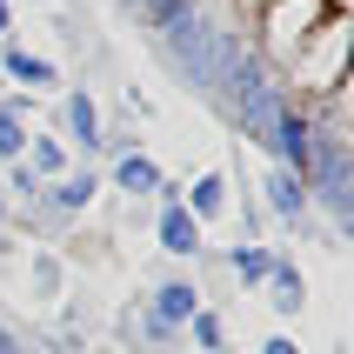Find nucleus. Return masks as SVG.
<instances>
[{
	"label": "nucleus",
	"mask_w": 354,
	"mask_h": 354,
	"mask_svg": "<svg viewBox=\"0 0 354 354\" xmlns=\"http://www.w3.org/2000/svg\"><path fill=\"white\" fill-rule=\"evenodd\" d=\"M348 74H354V20H348V7H335V14L321 20L315 34L295 47V60L281 67V87L295 100H328V94H341L348 87Z\"/></svg>",
	"instance_id": "f257e3e1"
},
{
	"label": "nucleus",
	"mask_w": 354,
	"mask_h": 354,
	"mask_svg": "<svg viewBox=\"0 0 354 354\" xmlns=\"http://www.w3.org/2000/svg\"><path fill=\"white\" fill-rule=\"evenodd\" d=\"M154 40H160V54H167V67H174L187 87H201V94H214L221 67H227V60H234V47H241V40H234V34H221V27L201 14V7H187L180 20H167Z\"/></svg>",
	"instance_id": "f03ea898"
},
{
	"label": "nucleus",
	"mask_w": 354,
	"mask_h": 354,
	"mask_svg": "<svg viewBox=\"0 0 354 354\" xmlns=\"http://www.w3.org/2000/svg\"><path fill=\"white\" fill-rule=\"evenodd\" d=\"M328 14H335L328 0H261V27H254L261 34V60H268V67H288L295 47L315 34Z\"/></svg>",
	"instance_id": "7ed1b4c3"
},
{
	"label": "nucleus",
	"mask_w": 354,
	"mask_h": 354,
	"mask_svg": "<svg viewBox=\"0 0 354 354\" xmlns=\"http://www.w3.org/2000/svg\"><path fill=\"white\" fill-rule=\"evenodd\" d=\"M154 241H160V254H167V261H207V227L180 207V187H174V180L154 194Z\"/></svg>",
	"instance_id": "20e7f679"
},
{
	"label": "nucleus",
	"mask_w": 354,
	"mask_h": 354,
	"mask_svg": "<svg viewBox=\"0 0 354 354\" xmlns=\"http://www.w3.org/2000/svg\"><path fill=\"white\" fill-rule=\"evenodd\" d=\"M54 134L74 147L80 167H94V160L107 154V120H100V100L87 94V87H67V94H60V127Z\"/></svg>",
	"instance_id": "39448f33"
},
{
	"label": "nucleus",
	"mask_w": 354,
	"mask_h": 354,
	"mask_svg": "<svg viewBox=\"0 0 354 354\" xmlns=\"http://www.w3.org/2000/svg\"><path fill=\"white\" fill-rule=\"evenodd\" d=\"M94 201H100V167H67L60 180H47V187H40L34 207H47V221H54V227H67V221L94 214Z\"/></svg>",
	"instance_id": "423d86ee"
},
{
	"label": "nucleus",
	"mask_w": 354,
	"mask_h": 354,
	"mask_svg": "<svg viewBox=\"0 0 354 354\" xmlns=\"http://www.w3.org/2000/svg\"><path fill=\"white\" fill-rule=\"evenodd\" d=\"M107 180H114L127 201H154L160 187H167V174H160V160L140 147V140H127V147H107Z\"/></svg>",
	"instance_id": "0eeeda50"
},
{
	"label": "nucleus",
	"mask_w": 354,
	"mask_h": 354,
	"mask_svg": "<svg viewBox=\"0 0 354 354\" xmlns=\"http://www.w3.org/2000/svg\"><path fill=\"white\" fill-rule=\"evenodd\" d=\"M0 74H7V87H27V94H40V100L60 94V67H54L47 54H34L20 34L0 40Z\"/></svg>",
	"instance_id": "6e6552de"
},
{
	"label": "nucleus",
	"mask_w": 354,
	"mask_h": 354,
	"mask_svg": "<svg viewBox=\"0 0 354 354\" xmlns=\"http://www.w3.org/2000/svg\"><path fill=\"white\" fill-rule=\"evenodd\" d=\"M261 214L288 221V227L301 234V227L315 221V207H308V180L288 174V167H268V174H261Z\"/></svg>",
	"instance_id": "1a4fd4ad"
},
{
	"label": "nucleus",
	"mask_w": 354,
	"mask_h": 354,
	"mask_svg": "<svg viewBox=\"0 0 354 354\" xmlns=\"http://www.w3.org/2000/svg\"><path fill=\"white\" fill-rule=\"evenodd\" d=\"M180 207L207 227V221H221L227 207H234V180L221 174V167H201V174H187L180 180Z\"/></svg>",
	"instance_id": "9d476101"
},
{
	"label": "nucleus",
	"mask_w": 354,
	"mask_h": 354,
	"mask_svg": "<svg viewBox=\"0 0 354 354\" xmlns=\"http://www.w3.org/2000/svg\"><path fill=\"white\" fill-rule=\"evenodd\" d=\"M140 308H147L160 328H174V335H180V328H187V315L201 308V288H194L187 274H167V281H154V288H147V301H140Z\"/></svg>",
	"instance_id": "9b49d317"
},
{
	"label": "nucleus",
	"mask_w": 354,
	"mask_h": 354,
	"mask_svg": "<svg viewBox=\"0 0 354 354\" xmlns=\"http://www.w3.org/2000/svg\"><path fill=\"white\" fill-rule=\"evenodd\" d=\"M20 160L34 167V180H40V187H47V180H60L67 167H80V160H74V147H67L54 127H34V134H27V154H20Z\"/></svg>",
	"instance_id": "f8f14e48"
},
{
	"label": "nucleus",
	"mask_w": 354,
	"mask_h": 354,
	"mask_svg": "<svg viewBox=\"0 0 354 354\" xmlns=\"http://www.w3.org/2000/svg\"><path fill=\"white\" fill-rule=\"evenodd\" d=\"M27 295H34L40 308H54V301L67 295V261H60L54 248H34V254H27Z\"/></svg>",
	"instance_id": "ddd939ff"
},
{
	"label": "nucleus",
	"mask_w": 354,
	"mask_h": 354,
	"mask_svg": "<svg viewBox=\"0 0 354 354\" xmlns=\"http://www.w3.org/2000/svg\"><path fill=\"white\" fill-rule=\"evenodd\" d=\"M268 295H274V315H281V321L308 315V274H301V261H288V254L274 261V274H268Z\"/></svg>",
	"instance_id": "4468645a"
},
{
	"label": "nucleus",
	"mask_w": 354,
	"mask_h": 354,
	"mask_svg": "<svg viewBox=\"0 0 354 354\" xmlns=\"http://www.w3.org/2000/svg\"><path fill=\"white\" fill-rule=\"evenodd\" d=\"M274 248H268V241H234V248H227V274L241 281V288H268V274H274Z\"/></svg>",
	"instance_id": "2eb2a0df"
},
{
	"label": "nucleus",
	"mask_w": 354,
	"mask_h": 354,
	"mask_svg": "<svg viewBox=\"0 0 354 354\" xmlns=\"http://www.w3.org/2000/svg\"><path fill=\"white\" fill-rule=\"evenodd\" d=\"M180 335L194 341L201 354H227V321H221L214 308H207V301H201L194 315H187V328H180Z\"/></svg>",
	"instance_id": "dca6fc26"
},
{
	"label": "nucleus",
	"mask_w": 354,
	"mask_h": 354,
	"mask_svg": "<svg viewBox=\"0 0 354 354\" xmlns=\"http://www.w3.org/2000/svg\"><path fill=\"white\" fill-rule=\"evenodd\" d=\"M27 134H34V127H27V120H14L7 107H0V167H14V160L27 154Z\"/></svg>",
	"instance_id": "f3484780"
},
{
	"label": "nucleus",
	"mask_w": 354,
	"mask_h": 354,
	"mask_svg": "<svg viewBox=\"0 0 354 354\" xmlns=\"http://www.w3.org/2000/svg\"><path fill=\"white\" fill-rule=\"evenodd\" d=\"M254 354H308V348H301L295 335H281V328H274V335H261V348H254Z\"/></svg>",
	"instance_id": "a211bd4d"
},
{
	"label": "nucleus",
	"mask_w": 354,
	"mask_h": 354,
	"mask_svg": "<svg viewBox=\"0 0 354 354\" xmlns=\"http://www.w3.org/2000/svg\"><path fill=\"white\" fill-rule=\"evenodd\" d=\"M0 354H27V348H20V335L7 328V321H0Z\"/></svg>",
	"instance_id": "6ab92c4d"
},
{
	"label": "nucleus",
	"mask_w": 354,
	"mask_h": 354,
	"mask_svg": "<svg viewBox=\"0 0 354 354\" xmlns=\"http://www.w3.org/2000/svg\"><path fill=\"white\" fill-rule=\"evenodd\" d=\"M14 34V0H0V40Z\"/></svg>",
	"instance_id": "aec40b11"
},
{
	"label": "nucleus",
	"mask_w": 354,
	"mask_h": 354,
	"mask_svg": "<svg viewBox=\"0 0 354 354\" xmlns=\"http://www.w3.org/2000/svg\"><path fill=\"white\" fill-rule=\"evenodd\" d=\"M7 221H14V201H7V187H0V227H7Z\"/></svg>",
	"instance_id": "412c9836"
},
{
	"label": "nucleus",
	"mask_w": 354,
	"mask_h": 354,
	"mask_svg": "<svg viewBox=\"0 0 354 354\" xmlns=\"http://www.w3.org/2000/svg\"><path fill=\"white\" fill-rule=\"evenodd\" d=\"M87 354H114V348H87Z\"/></svg>",
	"instance_id": "4be33fe9"
}]
</instances>
